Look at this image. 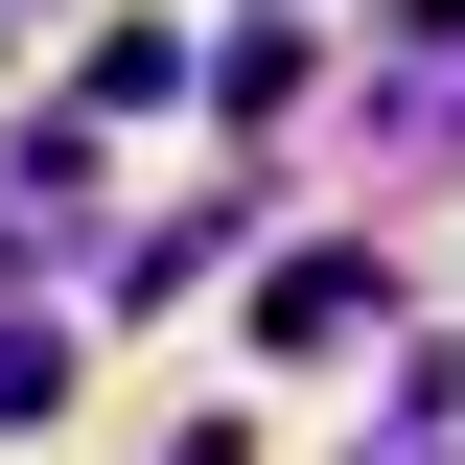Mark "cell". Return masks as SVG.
Instances as JSON below:
<instances>
[{"instance_id": "6da1fadb", "label": "cell", "mask_w": 465, "mask_h": 465, "mask_svg": "<svg viewBox=\"0 0 465 465\" xmlns=\"http://www.w3.org/2000/svg\"><path fill=\"white\" fill-rule=\"evenodd\" d=\"M256 326H280V349H372V256H302V280H256Z\"/></svg>"}, {"instance_id": "7a4b0ae2", "label": "cell", "mask_w": 465, "mask_h": 465, "mask_svg": "<svg viewBox=\"0 0 465 465\" xmlns=\"http://www.w3.org/2000/svg\"><path fill=\"white\" fill-rule=\"evenodd\" d=\"M47 372H70V349L24 326V302H0V419H47Z\"/></svg>"}, {"instance_id": "3957f363", "label": "cell", "mask_w": 465, "mask_h": 465, "mask_svg": "<svg viewBox=\"0 0 465 465\" xmlns=\"http://www.w3.org/2000/svg\"><path fill=\"white\" fill-rule=\"evenodd\" d=\"M419 47H465V0H419Z\"/></svg>"}]
</instances>
